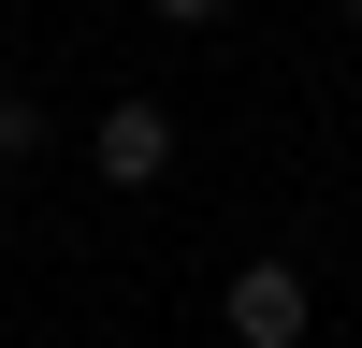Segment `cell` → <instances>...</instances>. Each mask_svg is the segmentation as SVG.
Masks as SVG:
<instances>
[{"label": "cell", "mask_w": 362, "mask_h": 348, "mask_svg": "<svg viewBox=\"0 0 362 348\" xmlns=\"http://www.w3.org/2000/svg\"><path fill=\"white\" fill-rule=\"evenodd\" d=\"M87 160H102V189H160V174H174V116L160 102H102Z\"/></svg>", "instance_id": "cell-2"}, {"label": "cell", "mask_w": 362, "mask_h": 348, "mask_svg": "<svg viewBox=\"0 0 362 348\" xmlns=\"http://www.w3.org/2000/svg\"><path fill=\"white\" fill-rule=\"evenodd\" d=\"M0 160H44V102L29 87H0Z\"/></svg>", "instance_id": "cell-3"}, {"label": "cell", "mask_w": 362, "mask_h": 348, "mask_svg": "<svg viewBox=\"0 0 362 348\" xmlns=\"http://www.w3.org/2000/svg\"><path fill=\"white\" fill-rule=\"evenodd\" d=\"M218 319H232V348H305V319H319V290H305V261H247Z\"/></svg>", "instance_id": "cell-1"}, {"label": "cell", "mask_w": 362, "mask_h": 348, "mask_svg": "<svg viewBox=\"0 0 362 348\" xmlns=\"http://www.w3.org/2000/svg\"><path fill=\"white\" fill-rule=\"evenodd\" d=\"M145 15H160V29H218L232 0H145Z\"/></svg>", "instance_id": "cell-4"}, {"label": "cell", "mask_w": 362, "mask_h": 348, "mask_svg": "<svg viewBox=\"0 0 362 348\" xmlns=\"http://www.w3.org/2000/svg\"><path fill=\"white\" fill-rule=\"evenodd\" d=\"M0 203H15V160H0Z\"/></svg>", "instance_id": "cell-5"}, {"label": "cell", "mask_w": 362, "mask_h": 348, "mask_svg": "<svg viewBox=\"0 0 362 348\" xmlns=\"http://www.w3.org/2000/svg\"><path fill=\"white\" fill-rule=\"evenodd\" d=\"M348 15H362V0H348Z\"/></svg>", "instance_id": "cell-6"}]
</instances>
